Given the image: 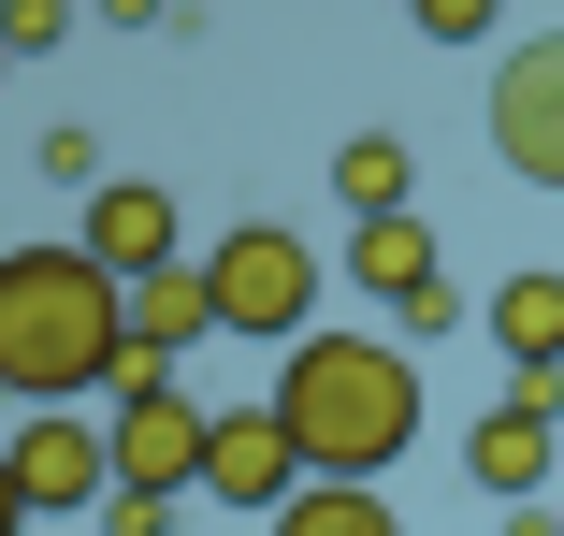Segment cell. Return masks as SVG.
<instances>
[{"label": "cell", "mask_w": 564, "mask_h": 536, "mask_svg": "<svg viewBox=\"0 0 564 536\" xmlns=\"http://www.w3.org/2000/svg\"><path fill=\"white\" fill-rule=\"evenodd\" d=\"M275 420H290V450H304V479H391L405 450H420V349H391V334H318L304 349H275V392H261Z\"/></svg>", "instance_id": "cell-1"}, {"label": "cell", "mask_w": 564, "mask_h": 536, "mask_svg": "<svg viewBox=\"0 0 564 536\" xmlns=\"http://www.w3.org/2000/svg\"><path fill=\"white\" fill-rule=\"evenodd\" d=\"M117 334H131V290L73 233L58 247H0V392L15 406H87L117 377Z\"/></svg>", "instance_id": "cell-2"}, {"label": "cell", "mask_w": 564, "mask_h": 536, "mask_svg": "<svg viewBox=\"0 0 564 536\" xmlns=\"http://www.w3.org/2000/svg\"><path fill=\"white\" fill-rule=\"evenodd\" d=\"M203 304H217L232 349H304V334H318V247L275 233L261 203H247V218L203 247Z\"/></svg>", "instance_id": "cell-3"}, {"label": "cell", "mask_w": 564, "mask_h": 536, "mask_svg": "<svg viewBox=\"0 0 564 536\" xmlns=\"http://www.w3.org/2000/svg\"><path fill=\"white\" fill-rule=\"evenodd\" d=\"M492 160L521 189H564V30H535V44L492 58Z\"/></svg>", "instance_id": "cell-4"}, {"label": "cell", "mask_w": 564, "mask_h": 536, "mask_svg": "<svg viewBox=\"0 0 564 536\" xmlns=\"http://www.w3.org/2000/svg\"><path fill=\"white\" fill-rule=\"evenodd\" d=\"M0 464H15L30 522H58V507L101 522V493H117V450H101V420H87V406H30L15 436H0Z\"/></svg>", "instance_id": "cell-5"}, {"label": "cell", "mask_w": 564, "mask_h": 536, "mask_svg": "<svg viewBox=\"0 0 564 536\" xmlns=\"http://www.w3.org/2000/svg\"><path fill=\"white\" fill-rule=\"evenodd\" d=\"M203 420H217V406H188L174 377L117 392V406H101V450H117V493H203Z\"/></svg>", "instance_id": "cell-6"}, {"label": "cell", "mask_w": 564, "mask_h": 536, "mask_svg": "<svg viewBox=\"0 0 564 536\" xmlns=\"http://www.w3.org/2000/svg\"><path fill=\"white\" fill-rule=\"evenodd\" d=\"M203 493H217V507H247V522H275V507L304 493L290 420H275V406H217V420H203Z\"/></svg>", "instance_id": "cell-7"}, {"label": "cell", "mask_w": 564, "mask_h": 536, "mask_svg": "<svg viewBox=\"0 0 564 536\" xmlns=\"http://www.w3.org/2000/svg\"><path fill=\"white\" fill-rule=\"evenodd\" d=\"M203 334H217L203 261H160V276H131V334H117V377H101V392H145V377H174Z\"/></svg>", "instance_id": "cell-8"}, {"label": "cell", "mask_w": 564, "mask_h": 536, "mask_svg": "<svg viewBox=\"0 0 564 536\" xmlns=\"http://www.w3.org/2000/svg\"><path fill=\"white\" fill-rule=\"evenodd\" d=\"M73 247L117 276V290L160 276V261H188V247H174V189H160V174H101V189H87V218H73Z\"/></svg>", "instance_id": "cell-9"}, {"label": "cell", "mask_w": 564, "mask_h": 536, "mask_svg": "<svg viewBox=\"0 0 564 536\" xmlns=\"http://www.w3.org/2000/svg\"><path fill=\"white\" fill-rule=\"evenodd\" d=\"M464 479L492 493V507H535L550 479H564V406H478V436H464Z\"/></svg>", "instance_id": "cell-10"}, {"label": "cell", "mask_w": 564, "mask_h": 536, "mask_svg": "<svg viewBox=\"0 0 564 536\" xmlns=\"http://www.w3.org/2000/svg\"><path fill=\"white\" fill-rule=\"evenodd\" d=\"M348 290H362L377 319H405L420 290H448V261H434V233H420V203H405V218H362V233H348Z\"/></svg>", "instance_id": "cell-11"}, {"label": "cell", "mask_w": 564, "mask_h": 536, "mask_svg": "<svg viewBox=\"0 0 564 536\" xmlns=\"http://www.w3.org/2000/svg\"><path fill=\"white\" fill-rule=\"evenodd\" d=\"M492 349H507V377H564V276H507L492 290Z\"/></svg>", "instance_id": "cell-12"}, {"label": "cell", "mask_w": 564, "mask_h": 536, "mask_svg": "<svg viewBox=\"0 0 564 536\" xmlns=\"http://www.w3.org/2000/svg\"><path fill=\"white\" fill-rule=\"evenodd\" d=\"M405 189H420L405 131H348L333 146V203H348V218H405Z\"/></svg>", "instance_id": "cell-13"}, {"label": "cell", "mask_w": 564, "mask_h": 536, "mask_svg": "<svg viewBox=\"0 0 564 536\" xmlns=\"http://www.w3.org/2000/svg\"><path fill=\"white\" fill-rule=\"evenodd\" d=\"M261 536H405V507H391V493H362V479H304Z\"/></svg>", "instance_id": "cell-14"}, {"label": "cell", "mask_w": 564, "mask_h": 536, "mask_svg": "<svg viewBox=\"0 0 564 536\" xmlns=\"http://www.w3.org/2000/svg\"><path fill=\"white\" fill-rule=\"evenodd\" d=\"M73 15H87V0H0V58H44V44H73Z\"/></svg>", "instance_id": "cell-15"}, {"label": "cell", "mask_w": 564, "mask_h": 536, "mask_svg": "<svg viewBox=\"0 0 564 536\" xmlns=\"http://www.w3.org/2000/svg\"><path fill=\"white\" fill-rule=\"evenodd\" d=\"M405 15H420V44H492L507 0H405Z\"/></svg>", "instance_id": "cell-16"}, {"label": "cell", "mask_w": 564, "mask_h": 536, "mask_svg": "<svg viewBox=\"0 0 564 536\" xmlns=\"http://www.w3.org/2000/svg\"><path fill=\"white\" fill-rule=\"evenodd\" d=\"M101 536H174V493H101Z\"/></svg>", "instance_id": "cell-17"}, {"label": "cell", "mask_w": 564, "mask_h": 536, "mask_svg": "<svg viewBox=\"0 0 564 536\" xmlns=\"http://www.w3.org/2000/svg\"><path fill=\"white\" fill-rule=\"evenodd\" d=\"M0 536H30V493H15V464H0Z\"/></svg>", "instance_id": "cell-18"}, {"label": "cell", "mask_w": 564, "mask_h": 536, "mask_svg": "<svg viewBox=\"0 0 564 536\" xmlns=\"http://www.w3.org/2000/svg\"><path fill=\"white\" fill-rule=\"evenodd\" d=\"M507 536H564V507H507Z\"/></svg>", "instance_id": "cell-19"}, {"label": "cell", "mask_w": 564, "mask_h": 536, "mask_svg": "<svg viewBox=\"0 0 564 536\" xmlns=\"http://www.w3.org/2000/svg\"><path fill=\"white\" fill-rule=\"evenodd\" d=\"M101 15H117V30H145V15H174V0H101Z\"/></svg>", "instance_id": "cell-20"}, {"label": "cell", "mask_w": 564, "mask_h": 536, "mask_svg": "<svg viewBox=\"0 0 564 536\" xmlns=\"http://www.w3.org/2000/svg\"><path fill=\"white\" fill-rule=\"evenodd\" d=\"M0 73H15V58H0Z\"/></svg>", "instance_id": "cell-21"}]
</instances>
